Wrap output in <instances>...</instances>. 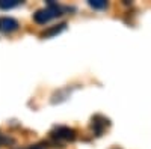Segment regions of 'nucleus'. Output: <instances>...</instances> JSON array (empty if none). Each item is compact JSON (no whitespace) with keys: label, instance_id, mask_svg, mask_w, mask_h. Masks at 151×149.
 <instances>
[{"label":"nucleus","instance_id":"1","mask_svg":"<svg viewBox=\"0 0 151 149\" xmlns=\"http://www.w3.org/2000/svg\"><path fill=\"white\" fill-rule=\"evenodd\" d=\"M59 15H60V8L55 2L50 0L47 8L40 9V11L35 12V14H33V20L36 23H40V24H45L47 21H50V20L55 18V17H59Z\"/></svg>","mask_w":151,"mask_h":149},{"label":"nucleus","instance_id":"2","mask_svg":"<svg viewBox=\"0 0 151 149\" xmlns=\"http://www.w3.org/2000/svg\"><path fill=\"white\" fill-rule=\"evenodd\" d=\"M52 135L56 139H60V140H74L76 131L73 128H68V127H56L52 131Z\"/></svg>","mask_w":151,"mask_h":149},{"label":"nucleus","instance_id":"3","mask_svg":"<svg viewBox=\"0 0 151 149\" xmlns=\"http://www.w3.org/2000/svg\"><path fill=\"white\" fill-rule=\"evenodd\" d=\"M18 29V21L11 17H2L0 18V30L2 32H14Z\"/></svg>","mask_w":151,"mask_h":149},{"label":"nucleus","instance_id":"4","mask_svg":"<svg viewBox=\"0 0 151 149\" xmlns=\"http://www.w3.org/2000/svg\"><path fill=\"white\" fill-rule=\"evenodd\" d=\"M109 125V120L107 119H104L103 116H95L94 119H92V130L95 131V134L97 135H100L103 133V130L106 128Z\"/></svg>","mask_w":151,"mask_h":149},{"label":"nucleus","instance_id":"5","mask_svg":"<svg viewBox=\"0 0 151 149\" xmlns=\"http://www.w3.org/2000/svg\"><path fill=\"white\" fill-rule=\"evenodd\" d=\"M65 26H67V24H65V23H62V24H59V26H55V27H52V29H48V30L42 32L41 36H42V38H50V36H53V35L59 33L60 30H64Z\"/></svg>","mask_w":151,"mask_h":149},{"label":"nucleus","instance_id":"6","mask_svg":"<svg viewBox=\"0 0 151 149\" xmlns=\"http://www.w3.org/2000/svg\"><path fill=\"white\" fill-rule=\"evenodd\" d=\"M18 5V0H0V9H9Z\"/></svg>","mask_w":151,"mask_h":149},{"label":"nucleus","instance_id":"7","mask_svg":"<svg viewBox=\"0 0 151 149\" xmlns=\"http://www.w3.org/2000/svg\"><path fill=\"white\" fill-rule=\"evenodd\" d=\"M89 5L94 9H103V8L107 6V2L106 0H89Z\"/></svg>","mask_w":151,"mask_h":149},{"label":"nucleus","instance_id":"8","mask_svg":"<svg viewBox=\"0 0 151 149\" xmlns=\"http://www.w3.org/2000/svg\"><path fill=\"white\" fill-rule=\"evenodd\" d=\"M30 149H42V148H40V146H33V148H30Z\"/></svg>","mask_w":151,"mask_h":149}]
</instances>
